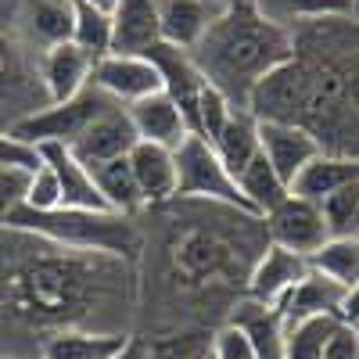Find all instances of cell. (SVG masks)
<instances>
[{
	"label": "cell",
	"mask_w": 359,
	"mask_h": 359,
	"mask_svg": "<svg viewBox=\"0 0 359 359\" xmlns=\"http://www.w3.org/2000/svg\"><path fill=\"white\" fill-rule=\"evenodd\" d=\"M245 111L309 130L323 151L355 155V18L294 25L291 54L252 86Z\"/></svg>",
	"instance_id": "1"
},
{
	"label": "cell",
	"mask_w": 359,
	"mask_h": 359,
	"mask_svg": "<svg viewBox=\"0 0 359 359\" xmlns=\"http://www.w3.org/2000/svg\"><path fill=\"white\" fill-rule=\"evenodd\" d=\"M33 245L36 252L18 259L0 280H4V302L11 316L29 320L36 327H76L90 316V306H97L104 298L108 284L123 277L130 266L123 259L97 252L57 248L50 241H40V237H33Z\"/></svg>",
	"instance_id": "2"
},
{
	"label": "cell",
	"mask_w": 359,
	"mask_h": 359,
	"mask_svg": "<svg viewBox=\"0 0 359 359\" xmlns=\"http://www.w3.org/2000/svg\"><path fill=\"white\" fill-rule=\"evenodd\" d=\"M291 54V33L259 15L252 0H230L208 22L201 40L191 47V57L201 79L219 90L233 104L245 108L252 86L277 69Z\"/></svg>",
	"instance_id": "3"
},
{
	"label": "cell",
	"mask_w": 359,
	"mask_h": 359,
	"mask_svg": "<svg viewBox=\"0 0 359 359\" xmlns=\"http://www.w3.org/2000/svg\"><path fill=\"white\" fill-rule=\"evenodd\" d=\"M4 226L33 233V237L50 241L57 248L97 252V255L123 259V262H137L140 252H144V237H140L133 216L108 212V208H65V205H57V208H43L40 212V208L18 205L4 219Z\"/></svg>",
	"instance_id": "4"
},
{
	"label": "cell",
	"mask_w": 359,
	"mask_h": 359,
	"mask_svg": "<svg viewBox=\"0 0 359 359\" xmlns=\"http://www.w3.org/2000/svg\"><path fill=\"white\" fill-rule=\"evenodd\" d=\"M252 230V226H248ZM248 230L237 233L223 219H212L205 226V219L187 223L184 230L172 233L169 241V259H172V273L184 284H212L223 277H233V269L241 266V255L248 248Z\"/></svg>",
	"instance_id": "5"
},
{
	"label": "cell",
	"mask_w": 359,
	"mask_h": 359,
	"mask_svg": "<svg viewBox=\"0 0 359 359\" xmlns=\"http://www.w3.org/2000/svg\"><path fill=\"white\" fill-rule=\"evenodd\" d=\"M172 162H176V198L180 201H216V205L241 208V212L252 216L233 172L219 162V155L212 151L208 140H201L198 133H187L172 151Z\"/></svg>",
	"instance_id": "6"
},
{
	"label": "cell",
	"mask_w": 359,
	"mask_h": 359,
	"mask_svg": "<svg viewBox=\"0 0 359 359\" xmlns=\"http://www.w3.org/2000/svg\"><path fill=\"white\" fill-rule=\"evenodd\" d=\"M36 62L40 54L15 33V25H0V126L4 130L47 104Z\"/></svg>",
	"instance_id": "7"
},
{
	"label": "cell",
	"mask_w": 359,
	"mask_h": 359,
	"mask_svg": "<svg viewBox=\"0 0 359 359\" xmlns=\"http://www.w3.org/2000/svg\"><path fill=\"white\" fill-rule=\"evenodd\" d=\"M115 101L97 90L94 83H86L79 94L65 97V101H47L40 111L25 115L22 123L11 126L15 137H22L25 144H72L101 111H108Z\"/></svg>",
	"instance_id": "8"
},
{
	"label": "cell",
	"mask_w": 359,
	"mask_h": 359,
	"mask_svg": "<svg viewBox=\"0 0 359 359\" xmlns=\"http://www.w3.org/2000/svg\"><path fill=\"white\" fill-rule=\"evenodd\" d=\"M259 219H262V233H266L269 245H280V248L298 252L306 259L327 241V226H323V216H320V205H313L306 198L284 194Z\"/></svg>",
	"instance_id": "9"
},
{
	"label": "cell",
	"mask_w": 359,
	"mask_h": 359,
	"mask_svg": "<svg viewBox=\"0 0 359 359\" xmlns=\"http://www.w3.org/2000/svg\"><path fill=\"white\" fill-rule=\"evenodd\" d=\"M90 83L115 101V104H133L147 94L162 90V79L151 65L147 54H101L94 57V69H90Z\"/></svg>",
	"instance_id": "10"
},
{
	"label": "cell",
	"mask_w": 359,
	"mask_h": 359,
	"mask_svg": "<svg viewBox=\"0 0 359 359\" xmlns=\"http://www.w3.org/2000/svg\"><path fill=\"white\" fill-rule=\"evenodd\" d=\"M133 144H137V130L126 115V104H111L65 147L83 165H97V162H108L118 155H130Z\"/></svg>",
	"instance_id": "11"
},
{
	"label": "cell",
	"mask_w": 359,
	"mask_h": 359,
	"mask_svg": "<svg viewBox=\"0 0 359 359\" xmlns=\"http://www.w3.org/2000/svg\"><path fill=\"white\" fill-rule=\"evenodd\" d=\"M309 269L306 255H298V252H287L280 245H262V252L252 259L248 266V277H245V298H255V302L262 306H277L280 302V294L302 277Z\"/></svg>",
	"instance_id": "12"
},
{
	"label": "cell",
	"mask_w": 359,
	"mask_h": 359,
	"mask_svg": "<svg viewBox=\"0 0 359 359\" xmlns=\"http://www.w3.org/2000/svg\"><path fill=\"white\" fill-rule=\"evenodd\" d=\"M147 57H151V65L162 79V90L176 101V108L184 111L187 118V130L194 126V108H198V97H201V90H205V79L194 65V57L191 50L184 47H172V43H155V47H147L144 50Z\"/></svg>",
	"instance_id": "13"
},
{
	"label": "cell",
	"mask_w": 359,
	"mask_h": 359,
	"mask_svg": "<svg viewBox=\"0 0 359 359\" xmlns=\"http://www.w3.org/2000/svg\"><path fill=\"white\" fill-rule=\"evenodd\" d=\"M255 123H259V151L284 184H291V176L316 151H323L316 144V137L294 123H266V118H255Z\"/></svg>",
	"instance_id": "14"
},
{
	"label": "cell",
	"mask_w": 359,
	"mask_h": 359,
	"mask_svg": "<svg viewBox=\"0 0 359 359\" xmlns=\"http://www.w3.org/2000/svg\"><path fill=\"white\" fill-rule=\"evenodd\" d=\"M40 83L47 101H65L90 83V69H94V54L83 50L72 40H62L47 50H40Z\"/></svg>",
	"instance_id": "15"
},
{
	"label": "cell",
	"mask_w": 359,
	"mask_h": 359,
	"mask_svg": "<svg viewBox=\"0 0 359 359\" xmlns=\"http://www.w3.org/2000/svg\"><path fill=\"white\" fill-rule=\"evenodd\" d=\"M11 25L40 54L72 36V4L69 0H18Z\"/></svg>",
	"instance_id": "16"
},
{
	"label": "cell",
	"mask_w": 359,
	"mask_h": 359,
	"mask_svg": "<svg viewBox=\"0 0 359 359\" xmlns=\"http://www.w3.org/2000/svg\"><path fill=\"white\" fill-rule=\"evenodd\" d=\"M126 158H130V172L137 180L144 208H162L176 198V162L169 147L137 140Z\"/></svg>",
	"instance_id": "17"
},
{
	"label": "cell",
	"mask_w": 359,
	"mask_h": 359,
	"mask_svg": "<svg viewBox=\"0 0 359 359\" xmlns=\"http://www.w3.org/2000/svg\"><path fill=\"white\" fill-rule=\"evenodd\" d=\"M348 184H359V162H355V155L316 151L302 169L291 176L287 194L320 205L327 194H334V191H341V187H348Z\"/></svg>",
	"instance_id": "18"
},
{
	"label": "cell",
	"mask_w": 359,
	"mask_h": 359,
	"mask_svg": "<svg viewBox=\"0 0 359 359\" xmlns=\"http://www.w3.org/2000/svg\"><path fill=\"white\" fill-rule=\"evenodd\" d=\"M126 115H130V123L137 130V140L162 144V147H169V151H176L180 140L191 133L184 111L176 108V101L165 94V90H155V94L126 104Z\"/></svg>",
	"instance_id": "19"
},
{
	"label": "cell",
	"mask_w": 359,
	"mask_h": 359,
	"mask_svg": "<svg viewBox=\"0 0 359 359\" xmlns=\"http://www.w3.org/2000/svg\"><path fill=\"white\" fill-rule=\"evenodd\" d=\"M345 291L348 287L327 280L323 273H316V269H306V273L280 294V302L273 309L280 313L284 327H294V323L313 320V316H334V309H338Z\"/></svg>",
	"instance_id": "20"
},
{
	"label": "cell",
	"mask_w": 359,
	"mask_h": 359,
	"mask_svg": "<svg viewBox=\"0 0 359 359\" xmlns=\"http://www.w3.org/2000/svg\"><path fill=\"white\" fill-rule=\"evenodd\" d=\"M219 8H223V0H155L158 40L191 50Z\"/></svg>",
	"instance_id": "21"
},
{
	"label": "cell",
	"mask_w": 359,
	"mask_h": 359,
	"mask_svg": "<svg viewBox=\"0 0 359 359\" xmlns=\"http://www.w3.org/2000/svg\"><path fill=\"white\" fill-rule=\"evenodd\" d=\"M155 43H158L155 0H115L108 50H115V54H144Z\"/></svg>",
	"instance_id": "22"
},
{
	"label": "cell",
	"mask_w": 359,
	"mask_h": 359,
	"mask_svg": "<svg viewBox=\"0 0 359 359\" xmlns=\"http://www.w3.org/2000/svg\"><path fill=\"white\" fill-rule=\"evenodd\" d=\"M230 323L245 331L255 359H280L284 355L287 327H284V320L273 306H262V302H255V298H241L230 313Z\"/></svg>",
	"instance_id": "23"
},
{
	"label": "cell",
	"mask_w": 359,
	"mask_h": 359,
	"mask_svg": "<svg viewBox=\"0 0 359 359\" xmlns=\"http://www.w3.org/2000/svg\"><path fill=\"white\" fill-rule=\"evenodd\" d=\"M130 334L123 331H79V327H62L40 345V359H111L126 345Z\"/></svg>",
	"instance_id": "24"
},
{
	"label": "cell",
	"mask_w": 359,
	"mask_h": 359,
	"mask_svg": "<svg viewBox=\"0 0 359 359\" xmlns=\"http://www.w3.org/2000/svg\"><path fill=\"white\" fill-rule=\"evenodd\" d=\"M252 4L262 18L287 33L313 18H355V0H252Z\"/></svg>",
	"instance_id": "25"
},
{
	"label": "cell",
	"mask_w": 359,
	"mask_h": 359,
	"mask_svg": "<svg viewBox=\"0 0 359 359\" xmlns=\"http://www.w3.org/2000/svg\"><path fill=\"white\" fill-rule=\"evenodd\" d=\"M94 184L104 198V205L111 212H123V216H137L144 212V201H140V191H137V180L130 172V158L118 155V158H108V162H97V165H86Z\"/></svg>",
	"instance_id": "26"
},
{
	"label": "cell",
	"mask_w": 359,
	"mask_h": 359,
	"mask_svg": "<svg viewBox=\"0 0 359 359\" xmlns=\"http://www.w3.org/2000/svg\"><path fill=\"white\" fill-rule=\"evenodd\" d=\"M208 144H212V151L219 155V162L237 176V169H241L259 151V123L245 108H233L226 115V123L219 126V133L208 140Z\"/></svg>",
	"instance_id": "27"
},
{
	"label": "cell",
	"mask_w": 359,
	"mask_h": 359,
	"mask_svg": "<svg viewBox=\"0 0 359 359\" xmlns=\"http://www.w3.org/2000/svg\"><path fill=\"white\" fill-rule=\"evenodd\" d=\"M233 180H237V187H241V194H245V201L252 208V216H266L269 208L287 194V184L273 172V165L262 158V151H255L241 169H237Z\"/></svg>",
	"instance_id": "28"
},
{
	"label": "cell",
	"mask_w": 359,
	"mask_h": 359,
	"mask_svg": "<svg viewBox=\"0 0 359 359\" xmlns=\"http://www.w3.org/2000/svg\"><path fill=\"white\" fill-rule=\"evenodd\" d=\"M306 262L327 280H334L341 287H355L359 284V237H327Z\"/></svg>",
	"instance_id": "29"
},
{
	"label": "cell",
	"mask_w": 359,
	"mask_h": 359,
	"mask_svg": "<svg viewBox=\"0 0 359 359\" xmlns=\"http://www.w3.org/2000/svg\"><path fill=\"white\" fill-rule=\"evenodd\" d=\"M72 4V43H79L83 50H90L94 57L108 54L111 43V15L94 8L90 0H69Z\"/></svg>",
	"instance_id": "30"
},
{
	"label": "cell",
	"mask_w": 359,
	"mask_h": 359,
	"mask_svg": "<svg viewBox=\"0 0 359 359\" xmlns=\"http://www.w3.org/2000/svg\"><path fill=\"white\" fill-rule=\"evenodd\" d=\"M334 316H313L287 327V338H284V355L280 359H320L327 338L334 334Z\"/></svg>",
	"instance_id": "31"
},
{
	"label": "cell",
	"mask_w": 359,
	"mask_h": 359,
	"mask_svg": "<svg viewBox=\"0 0 359 359\" xmlns=\"http://www.w3.org/2000/svg\"><path fill=\"white\" fill-rule=\"evenodd\" d=\"M320 216L327 237H355L359 233V184H348L320 201Z\"/></svg>",
	"instance_id": "32"
},
{
	"label": "cell",
	"mask_w": 359,
	"mask_h": 359,
	"mask_svg": "<svg viewBox=\"0 0 359 359\" xmlns=\"http://www.w3.org/2000/svg\"><path fill=\"white\" fill-rule=\"evenodd\" d=\"M230 111H233V104L219 94V90H212V86L205 83L201 97H198V108H194V126H191V133H198L201 140H212V137L219 133V126L226 123Z\"/></svg>",
	"instance_id": "33"
},
{
	"label": "cell",
	"mask_w": 359,
	"mask_h": 359,
	"mask_svg": "<svg viewBox=\"0 0 359 359\" xmlns=\"http://www.w3.org/2000/svg\"><path fill=\"white\" fill-rule=\"evenodd\" d=\"M22 205H29V208H57L62 205V194H57V180H54V172H50V165L40 158V165L29 172V184H25V201Z\"/></svg>",
	"instance_id": "34"
},
{
	"label": "cell",
	"mask_w": 359,
	"mask_h": 359,
	"mask_svg": "<svg viewBox=\"0 0 359 359\" xmlns=\"http://www.w3.org/2000/svg\"><path fill=\"white\" fill-rule=\"evenodd\" d=\"M0 165H8V169H36L40 165V147L25 144L22 137H15L11 130L0 126Z\"/></svg>",
	"instance_id": "35"
},
{
	"label": "cell",
	"mask_w": 359,
	"mask_h": 359,
	"mask_svg": "<svg viewBox=\"0 0 359 359\" xmlns=\"http://www.w3.org/2000/svg\"><path fill=\"white\" fill-rule=\"evenodd\" d=\"M208 355L212 359H255L245 331L233 327L230 320H226V327H219V331L212 334V341H208Z\"/></svg>",
	"instance_id": "36"
},
{
	"label": "cell",
	"mask_w": 359,
	"mask_h": 359,
	"mask_svg": "<svg viewBox=\"0 0 359 359\" xmlns=\"http://www.w3.org/2000/svg\"><path fill=\"white\" fill-rule=\"evenodd\" d=\"M29 172H33V169H8V165H0V226H4V219L25 201Z\"/></svg>",
	"instance_id": "37"
},
{
	"label": "cell",
	"mask_w": 359,
	"mask_h": 359,
	"mask_svg": "<svg viewBox=\"0 0 359 359\" xmlns=\"http://www.w3.org/2000/svg\"><path fill=\"white\" fill-rule=\"evenodd\" d=\"M320 359H359V331H348V327H334V334L327 338Z\"/></svg>",
	"instance_id": "38"
},
{
	"label": "cell",
	"mask_w": 359,
	"mask_h": 359,
	"mask_svg": "<svg viewBox=\"0 0 359 359\" xmlns=\"http://www.w3.org/2000/svg\"><path fill=\"white\" fill-rule=\"evenodd\" d=\"M111 359H144V341L140 338H126V345L118 348Z\"/></svg>",
	"instance_id": "39"
},
{
	"label": "cell",
	"mask_w": 359,
	"mask_h": 359,
	"mask_svg": "<svg viewBox=\"0 0 359 359\" xmlns=\"http://www.w3.org/2000/svg\"><path fill=\"white\" fill-rule=\"evenodd\" d=\"M90 4H94V8H101V11H108V15H111V8H115V0H90Z\"/></svg>",
	"instance_id": "40"
},
{
	"label": "cell",
	"mask_w": 359,
	"mask_h": 359,
	"mask_svg": "<svg viewBox=\"0 0 359 359\" xmlns=\"http://www.w3.org/2000/svg\"><path fill=\"white\" fill-rule=\"evenodd\" d=\"M194 359H212V355H208V348H205V352H201V355H194Z\"/></svg>",
	"instance_id": "41"
},
{
	"label": "cell",
	"mask_w": 359,
	"mask_h": 359,
	"mask_svg": "<svg viewBox=\"0 0 359 359\" xmlns=\"http://www.w3.org/2000/svg\"><path fill=\"white\" fill-rule=\"evenodd\" d=\"M0 359H22V355H0Z\"/></svg>",
	"instance_id": "42"
},
{
	"label": "cell",
	"mask_w": 359,
	"mask_h": 359,
	"mask_svg": "<svg viewBox=\"0 0 359 359\" xmlns=\"http://www.w3.org/2000/svg\"><path fill=\"white\" fill-rule=\"evenodd\" d=\"M223 4H230V0H223Z\"/></svg>",
	"instance_id": "43"
}]
</instances>
